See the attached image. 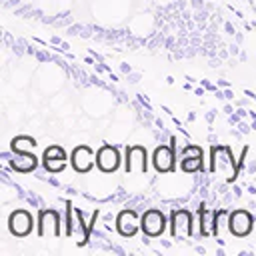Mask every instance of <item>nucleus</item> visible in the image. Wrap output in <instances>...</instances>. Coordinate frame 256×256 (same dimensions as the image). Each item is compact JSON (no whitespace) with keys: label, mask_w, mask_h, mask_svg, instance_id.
I'll return each instance as SVG.
<instances>
[{"label":"nucleus","mask_w":256,"mask_h":256,"mask_svg":"<svg viewBox=\"0 0 256 256\" xmlns=\"http://www.w3.org/2000/svg\"><path fill=\"white\" fill-rule=\"evenodd\" d=\"M36 146V140L30 136H18L12 140V150L14 152H32Z\"/></svg>","instance_id":"nucleus-17"},{"label":"nucleus","mask_w":256,"mask_h":256,"mask_svg":"<svg viewBox=\"0 0 256 256\" xmlns=\"http://www.w3.org/2000/svg\"><path fill=\"white\" fill-rule=\"evenodd\" d=\"M44 168L50 172H60L62 168H66V150L58 144L48 146L44 150Z\"/></svg>","instance_id":"nucleus-10"},{"label":"nucleus","mask_w":256,"mask_h":256,"mask_svg":"<svg viewBox=\"0 0 256 256\" xmlns=\"http://www.w3.org/2000/svg\"><path fill=\"white\" fill-rule=\"evenodd\" d=\"M38 232H40V236H58V234H60L58 212H54V210H44V212H40Z\"/></svg>","instance_id":"nucleus-13"},{"label":"nucleus","mask_w":256,"mask_h":256,"mask_svg":"<svg viewBox=\"0 0 256 256\" xmlns=\"http://www.w3.org/2000/svg\"><path fill=\"white\" fill-rule=\"evenodd\" d=\"M116 228L122 236H134L140 228V222H138V216L134 210H122L116 218Z\"/></svg>","instance_id":"nucleus-12"},{"label":"nucleus","mask_w":256,"mask_h":256,"mask_svg":"<svg viewBox=\"0 0 256 256\" xmlns=\"http://www.w3.org/2000/svg\"><path fill=\"white\" fill-rule=\"evenodd\" d=\"M200 236H210L214 230V214L208 208H200Z\"/></svg>","instance_id":"nucleus-15"},{"label":"nucleus","mask_w":256,"mask_h":256,"mask_svg":"<svg viewBox=\"0 0 256 256\" xmlns=\"http://www.w3.org/2000/svg\"><path fill=\"white\" fill-rule=\"evenodd\" d=\"M252 224H254V220H252V214L248 210H234L230 214L228 226H230V232L238 238L248 236L252 232Z\"/></svg>","instance_id":"nucleus-7"},{"label":"nucleus","mask_w":256,"mask_h":256,"mask_svg":"<svg viewBox=\"0 0 256 256\" xmlns=\"http://www.w3.org/2000/svg\"><path fill=\"white\" fill-rule=\"evenodd\" d=\"M228 222H230V216H228L226 210L216 212V214H214V230H212V234H214V236H222V232L230 230Z\"/></svg>","instance_id":"nucleus-16"},{"label":"nucleus","mask_w":256,"mask_h":256,"mask_svg":"<svg viewBox=\"0 0 256 256\" xmlns=\"http://www.w3.org/2000/svg\"><path fill=\"white\" fill-rule=\"evenodd\" d=\"M140 228H142V232H144L146 236L156 238V236H160V234L164 232V228H166V218H164V214H162L160 210L150 208V210H146V212L142 214V218H140Z\"/></svg>","instance_id":"nucleus-3"},{"label":"nucleus","mask_w":256,"mask_h":256,"mask_svg":"<svg viewBox=\"0 0 256 256\" xmlns=\"http://www.w3.org/2000/svg\"><path fill=\"white\" fill-rule=\"evenodd\" d=\"M210 172L224 174L228 180H234L236 176V164L232 160V154L224 146H214L210 150Z\"/></svg>","instance_id":"nucleus-1"},{"label":"nucleus","mask_w":256,"mask_h":256,"mask_svg":"<svg viewBox=\"0 0 256 256\" xmlns=\"http://www.w3.org/2000/svg\"><path fill=\"white\" fill-rule=\"evenodd\" d=\"M146 160H148V154H146L144 146L134 144V146L126 148V172H140V174H144L146 166H148Z\"/></svg>","instance_id":"nucleus-8"},{"label":"nucleus","mask_w":256,"mask_h":256,"mask_svg":"<svg viewBox=\"0 0 256 256\" xmlns=\"http://www.w3.org/2000/svg\"><path fill=\"white\" fill-rule=\"evenodd\" d=\"M192 212L186 208H178L170 216V232L174 238H190L192 236Z\"/></svg>","instance_id":"nucleus-2"},{"label":"nucleus","mask_w":256,"mask_h":256,"mask_svg":"<svg viewBox=\"0 0 256 256\" xmlns=\"http://www.w3.org/2000/svg\"><path fill=\"white\" fill-rule=\"evenodd\" d=\"M70 162H72V166H74L76 172H88V170L96 164V154L92 152L90 146L82 144V146H76V148H74Z\"/></svg>","instance_id":"nucleus-9"},{"label":"nucleus","mask_w":256,"mask_h":256,"mask_svg":"<svg viewBox=\"0 0 256 256\" xmlns=\"http://www.w3.org/2000/svg\"><path fill=\"white\" fill-rule=\"evenodd\" d=\"M174 152H176V144H172V146L160 144V146L154 150V154H152V164H154V168H156L158 172H170V170H174V162H176Z\"/></svg>","instance_id":"nucleus-6"},{"label":"nucleus","mask_w":256,"mask_h":256,"mask_svg":"<svg viewBox=\"0 0 256 256\" xmlns=\"http://www.w3.org/2000/svg\"><path fill=\"white\" fill-rule=\"evenodd\" d=\"M14 160H12V168L18 172H30L36 168V158L32 152H14Z\"/></svg>","instance_id":"nucleus-14"},{"label":"nucleus","mask_w":256,"mask_h":256,"mask_svg":"<svg viewBox=\"0 0 256 256\" xmlns=\"http://www.w3.org/2000/svg\"><path fill=\"white\" fill-rule=\"evenodd\" d=\"M8 228L14 236H28L34 228V218L28 210H14L8 218Z\"/></svg>","instance_id":"nucleus-4"},{"label":"nucleus","mask_w":256,"mask_h":256,"mask_svg":"<svg viewBox=\"0 0 256 256\" xmlns=\"http://www.w3.org/2000/svg\"><path fill=\"white\" fill-rule=\"evenodd\" d=\"M180 168L184 172H196L202 168V148L200 146H186L180 156Z\"/></svg>","instance_id":"nucleus-11"},{"label":"nucleus","mask_w":256,"mask_h":256,"mask_svg":"<svg viewBox=\"0 0 256 256\" xmlns=\"http://www.w3.org/2000/svg\"><path fill=\"white\" fill-rule=\"evenodd\" d=\"M96 166L102 170V172H114L118 170L120 166V154L114 146L110 144H102L96 152Z\"/></svg>","instance_id":"nucleus-5"}]
</instances>
